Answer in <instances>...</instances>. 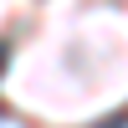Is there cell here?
<instances>
[{
    "instance_id": "obj_1",
    "label": "cell",
    "mask_w": 128,
    "mask_h": 128,
    "mask_svg": "<svg viewBox=\"0 0 128 128\" xmlns=\"http://www.w3.org/2000/svg\"><path fill=\"white\" fill-rule=\"evenodd\" d=\"M5 62H10V51H5V46H0V72H5Z\"/></svg>"
}]
</instances>
